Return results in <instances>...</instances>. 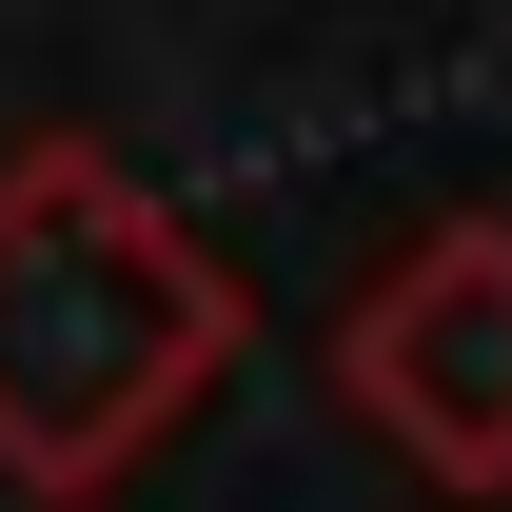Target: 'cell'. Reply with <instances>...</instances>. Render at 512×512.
<instances>
[{
  "mask_svg": "<svg viewBox=\"0 0 512 512\" xmlns=\"http://www.w3.org/2000/svg\"><path fill=\"white\" fill-rule=\"evenodd\" d=\"M335 394H355L434 493H493V473H512V237H493V217L414 237L375 296L335 316Z\"/></svg>",
  "mask_w": 512,
  "mask_h": 512,
  "instance_id": "obj_2",
  "label": "cell"
},
{
  "mask_svg": "<svg viewBox=\"0 0 512 512\" xmlns=\"http://www.w3.org/2000/svg\"><path fill=\"white\" fill-rule=\"evenodd\" d=\"M217 375H237L217 237H178L99 138L0 158V473L20 493H119Z\"/></svg>",
  "mask_w": 512,
  "mask_h": 512,
  "instance_id": "obj_1",
  "label": "cell"
}]
</instances>
